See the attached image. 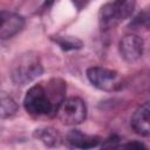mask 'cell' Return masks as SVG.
<instances>
[{
    "instance_id": "obj_13",
    "label": "cell",
    "mask_w": 150,
    "mask_h": 150,
    "mask_svg": "<svg viewBox=\"0 0 150 150\" xmlns=\"http://www.w3.org/2000/svg\"><path fill=\"white\" fill-rule=\"evenodd\" d=\"M115 150H148V148L138 141H131V142L124 143L120 146H116Z\"/></svg>"
},
{
    "instance_id": "obj_2",
    "label": "cell",
    "mask_w": 150,
    "mask_h": 150,
    "mask_svg": "<svg viewBox=\"0 0 150 150\" xmlns=\"http://www.w3.org/2000/svg\"><path fill=\"white\" fill-rule=\"evenodd\" d=\"M42 66L39 56L35 53L28 52L19 55L12 64L11 76L14 83L19 86H23L36 76L41 75Z\"/></svg>"
},
{
    "instance_id": "obj_9",
    "label": "cell",
    "mask_w": 150,
    "mask_h": 150,
    "mask_svg": "<svg viewBox=\"0 0 150 150\" xmlns=\"http://www.w3.org/2000/svg\"><path fill=\"white\" fill-rule=\"evenodd\" d=\"M67 139L74 148L82 149V150H88V149L96 148L101 143L100 137L94 136V135L84 134L80 130H71L68 134Z\"/></svg>"
},
{
    "instance_id": "obj_8",
    "label": "cell",
    "mask_w": 150,
    "mask_h": 150,
    "mask_svg": "<svg viewBox=\"0 0 150 150\" xmlns=\"http://www.w3.org/2000/svg\"><path fill=\"white\" fill-rule=\"evenodd\" d=\"M149 102H144L142 105H139L136 111L134 112L131 117V127L132 129L142 135V136H149L150 134V124H149Z\"/></svg>"
},
{
    "instance_id": "obj_10",
    "label": "cell",
    "mask_w": 150,
    "mask_h": 150,
    "mask_svg": "<svg viewBox=\"0 0 150 150\" xmlns=\"http://www.w3.org/2000/svg\"><path fill=\"white\" fill-rule=\"evenodd\" d=\"M18 104L16 102L6 93L0 94V117L1 118H9L18 112Z\"/></svg>"
},
{
    "instance_id": "obj_3",
    "label": "cell",
    "mask_w": 150,
    "mask_h": 150,
    "mask_svg": "<svg viewBox=\"0 0 150 150\" xmlns=\"http://www.w3.org/2000/svg\"><path fill=\"white\" fill-rule=\"evenodd\" d=\"M135 7L134 1H111L104 4L98 13V23L102 30H109L128 19Z\"/></svg>"
},
{
    "instance_id": "obj_11",
    "label": "cell",
    "mask_w": 150,
    "mask_h": 150,
    "mask_svg": "<svg viewBox=\"0 0 150 150\" xmlns=\"http://www.w3.org/2000/svg\"><path fill=\"white\" fill-rule=\"evenodd\" d=\"M36 136L46 144V145H49V146H55L60 143L61 141V137L60 135L54 130V129H50V128H45V129H40V130H36Z\"/></svg>"
},
{
    "instance_id": "obj_6",
    "label": "cell",
    "mask_w": 150,
    "mask_h": 150,
    "mask_svg": "<svg viewBox=\"0 0 150 150\" xmlns=\"http://www.w3.org/2000/svg\"><path fill=\"white\" fill-rule=\"evenodd\" d=\"M25 27V19L12 11H0V39H9Z\"/></svg>"
},
{
    "instance_id": "obj_4",
    "label": "cell",
    "mask_w": 150,
    "mask_h": 150,
    "mask_svg": "<svg viewBox=\"0 0 150 150\" xmlns=\"http://www.w3.org/2000/svg\"><path fill=\"white\" fill-rule=\"evenodd\" d=\"M56 117L66 125H75L86 120L87 107L80 97L63 98L56 108Z\"/></svg>"
},
{
    "instance_id": "obj_7",
    "label": "cell",
    "mask_w": 150,
    "mask_h": 150,
    "mask_svg": "<svg viewBox=\"0 0 150 150\" xmlns=\"http://www.w3.org/2000/svg\"><path fill=\"white\" fill-rule=\"evenodd\" d=\"M143 48H144L143 40L139 36L134 34L125 35L124 38H122L118 45L121 56L127 62L137 61L143 54Z\"/></svg>"
},
{
    "instance_id": "obj_12",
    "label": "cell",
    "mask_w": 150,
    "mask_h": 150,
    "mask_svg": "<svg viewBox=\"0 0 150 150\" xmlns=\"http://www.w3.org/2000/svg\"><path fill=\"white\" fill-rule=\"evenodd\" d=\"M56 42L60 45V47L62 49H66V50H69V49H77V48H81L82 46V42L75 38H59L56 39Z\"/></svg>"
},
{
    "instance_id": "obj_1",
    "label": "cell",
    "mask_w": 150,
    "mask_h": 150,
    "mask_svg": "<svg viewBox=\"0 0 150 150\" xmlns=\"http://www.w3.org/2000/svg\"><path fill=\"white\" fill-rule=\"evenodd\" d=\"M54 87L55 84L47 89L42 86V83L30 87L23 100L26 111L34 116H46L53 112L55 114L56 108L60 103L56 102V96H53V94H50Z\"/></svg>"
},
{
    "instance_id": "obj_5",
    "label": "cell",
    "mask_w": 150,
    "mask_h": 150,
    "mask_svg": "<svg viewBox=\"0 0 150 150\" xmlns=\"http://www.w3.org/2000/svg\"><path fill=\"white\" fill-rule=\"evenodd\" d=\"M87 77L94 87L104 91H115L122 87V79L118 73L108 68L91 67L87 70Z\"/></svg>"
}]
</instances>
